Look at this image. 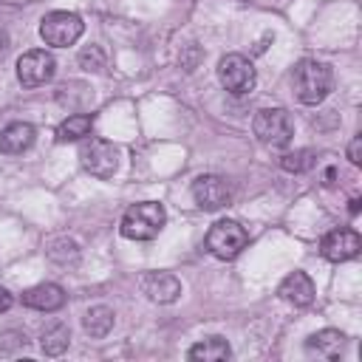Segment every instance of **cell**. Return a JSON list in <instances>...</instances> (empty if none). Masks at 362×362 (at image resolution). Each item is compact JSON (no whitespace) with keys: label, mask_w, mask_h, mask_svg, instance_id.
<instances>
[{"label":"cell","mask_w":362,"mask_h":362,"mask_svg":"<svg viewBox=\"0 0 362 362\" xmlns=\"http://www.w3.org/2000/svg\"><path fill=\"white\" fill-rule=\"evenodd\" d=\"M139 288L147 300L158 303V305H167V303H175L181 297V283L175 274L170 272H144L139 277Z\"/></svg>","instance_id":"cell-10"},{"label":"cell","mask_w":362,"mask_h":362,"mask_svg":"<svg viewBox=\"0 0 362 362\" xmlns=\"http://www.w3.org/2000/svg\"><path fill=\"white\" fill-rule=\"evenodd\" d=\"M280 167L286 173H305L314 167V153L311 150H294V153H286L280 158Z\"/></svg>","instance_id":"cell-21"},{"label":"cell","mask_w":362,"mask_h":362,"mask_svg":"<svg viewBox=\"0 0 362 362\" xmlns=\"http://www.w3.org/2000/svg\"><path fill=\"white\" fill-rule=\"evenodd\" d=\"M57 74V59L51 51L45 48H34V51H25L20 59H17V79L20 85L25 88H40L45 82H51Z\"/></svg>","instance_id":"cell-8"},{"label":"cell","mask_w":362,"mask_h":362,"mask_svg":"<svg viewBox=\"0 0 362 362\" xmlns=\"http://www.w3.org/2000/svg\"><path fill=\"white\" fill-rule=\"evenodd\" d=\"M82 31H85V23L74 11H51L40 23V37L45 40V45H54V48L74 45L82 37Z\"/></svg>","instance_id":"cell-5"},{"label":"cell","mask_w":362,"mask_h":362,"mask_svg":"<svg viewBox=\"0 0 362 362\" xmlns=\"http://www.w3.org/2000/svg\"><path fill=\"white\" fill-rule=\"evenodd\" d=\"M6 342H0V351H11V348H17V345H25V334H20V331H6V334H0Z\"/></svg>","instance_id":"cell-23"},{"label":"cell","mask_w":362,"mask_h":362,"mask_svg":"<svg viewBox=\"0 0 362 362\" xmlns=\"http://www.w3.org/2000/svg\"><path fill=\"white\" fill-rule=\"evenodd\" d=\"M167 223V212L161 204L156 201H141V204H133L124 215H122V226L119 232L127 238V240H153Z\"/></svg>","instance_id":"cell-2"},{"label":"cell","mask_w":362,"mask_h":362,"mask_svg":"<svg viewBox=\"0 0 362 362\" xmlns=\"http://www.w3.org/2000/svg\"><path fill=\"white\" fill-rule=\"evenodd\" d=\"M20 303L25 308H34V311H59L65 305V291L57 286V283H40V286H31L20 294Z\"/></svg>","instance_id":"cell-12"},{"label":"cell","mask_w":362,"mask_h":362,"mask_svg":"<svg viewBox=\"0 0 362 362\" xmlns=\"http://www.w3.org/2000/svg\"><path fill=\"white\" fill-rule=\"evenodd\" d=\"M11 305H14V297L8 294V288H3V286H0V314H3V311H8Z\"/></svg>","instance_id":"cell-25"},{"label":"cell","mask_w":362,"mask_h":362,"mask_svg":"<svg viewBox=\"0 0 362 362\" xmlns=\"http://www.w3.org/2000/svg\"><path fill=\"white\" fill-rule=\"evenodd\" d=\"M291 85L303 105H320L334 88V71L320 59H300L291 71Z\"/></svg>","instance_id":"cell-1"},{"label":"cell","mask_w":362,"mask_h":362,"mask_svg":"<svg viewBox=\"0 0 362 362\" xmlns=\"http://www.w3.org/2000/svg\"><path fill=\"white\" fill-rule=\"evenodd\" d=\"M206 252L209 255H215L218 260H235L243 249H246V243H249V232L238 223V221H218V223H212V229L206 232Z\"/></svg>","instance_id":"cell-3"},{"label":"cell","mask_w":362,"mask_h":362,"mask_svg":"<svg viewBox=\"0 0 362 362\" xmlns=\"http://www.w3.org/2000/svg\"><path fill=\"white\" fill-rule=\"evenodd\" d=\"M187 356L192 362H223V359L232 356V348H229V342L223 337H206V339L195 342L187 351Z\"/></svg>","instance_id":"cell-16"},{"label":"cell","mask_w":362,"mask_h":362,"mask_svg":"<svg viewBox=\"0 0 362 362\" xmlns=\"http://www.w3.org/2000/svg\"><path fill=\"white\" fill-rule=\"evenodd\" d=\"M90 127H93V116H88V113H74V116H68L59 127H57V141H79V139H85L88 133H90Z\"/></svg>","instance_id":"cell-19"},{"label":"cell","mask_w":362,"mask_h":362,"mask_svg":"<svg viewBox=\"0 0 362 362\" xmlns=\"http://www.w3.org/2000/svg\"><path fill=\"white\" fill-rule=\"evenodd\" d=\"M45 255H48L57 266H68V263H76V260H79V246H76V240H71V238H54V240H48Z\"/></svg>","instance_id":"cell-20"},{"label":"cell","mask_w":362,"mask_h":362,"mask_svg":"<svg viewBox=\"0 0 362 362\" xmlns=\"http://www.w3.org/2000/svg\"><path fill=\"white\" fill-rule=\"evenodd\" d=\"M359 249H362L359 235H356L354 229H345V226H342V229H331V232L322 238V243H320L322 257L331 260V263H345V260L356 257Z\"/></svg>","instance_id":"cell-11"},{"label":"cell","mask_w":362,"mask_h":362,"mask_svg":"<svg viewBox=\"0 0 362 362\" xmlns=\"http://www.w3.org/2000/svg\"><path fill=\"white\" fill-rule=\"evenodd\" d=\"M252 130L266 147H286L294 136V122L283 107H263L255 113Z\"/></svg>","instance_id":"cell-4"},{"label":"cell","mask_w":362,"mask_h":362,"mask_svg":"<svg viewBox=\"0 0 362 362\" xmlns=\"http://www.w3.org/2000/svg\"><path fill=\"white\" fill-rule=\"evenodd\" d=\"M79 65H82L85 71L102 74V71L107 68V57H105V51H102L99 45H88V48L79 51Z\"/></svg>","instance_id":"cell-22"},{"label":"cell","mask_w":362,"mask_h":362,"mask_svg":"<svg viewBox=\"0 0 362 362\" xmlns=\"http://www.w3.org/2000/svg\"><path fill=\"white\" fill-rule=\"evenodd\" d=\"M71 345V328L65 322H51L42 328V337H40V348L45 356H59L65 354Z\"/></svg>","instance_id":"cell-17"},{"label":"cell","mask_w":362,"mask_h":362,"mask_svg":"<svg viewBox=\"0 0 362 362\" xmlns=\"http://www.w3.org/2000/svg\"><path fill=\"white\" fill-rule=\"evenodd\" d=\"M218 79H221V85H223L229 93L243 96V93H249V90L255 88L257 74H255L252 59H246L243 54H226V57H221V62H218Z\"/></svg>","instance_id":"cell-7"},{"label":"cell","mask_w":362,"mask_h":362,"mask_svg":"<svg viewBox=\"0 0 362 362\" xmlns=\"http://www.w3.org/2000/svg\"><path fill=\"white\" fill-rule=\"evenodd\" d=\"M342 345H345V334L337 328H322L305 339V348L317 356H325V359H337L342 354Z\"/></svg>","instance_id":"cell-15"},{"label":"cell","mask_w":362,"mask_h":362,"mask_svg":"<svg viewBox=\"0 0 362 362\" xmlns=\"http://www.w3.org/2000/svg\"><path fill=\"white\" fill-rule=\"evenodd\" d=\"M34 127L28 122H11L0 130V153L6 156H20L23 150H28L34 144Z\"/></svg>","instance_id":"cell-14"},{"label":"cell","mask_w":362,"mask_h":362,"mask_svg":"<svg viewBox=\"0 0 362 362\" xmlns=\"http://www.w3.org/2000/svg\"><path fill=\"white\" fill-rule=\"evenodd\" d=\"M348 158L351 164H362V136H354L348 144Z\"/></svg>","instance_id":"cell-24"},{"label":"cell","mask_w":362,"mask_h":362,"mask_svg":"<svg viewBox=\"0 0 362 362\" xmlns=\"http://www.w3.org/2000/svg\"><path fill=\"white\" fill-rule=\"evenodd\" d=\"M192 198H195V204H198L201 209L215 212V209L229 206L232 189H229L226 178H221V175H215V173H204V175H198V178L192 181Z\"/></svg>","instance_id":"cell-9"},{"label":"cell","mask_w":362,"mask_h":362,"mask_svg":"<svg viewBox=\"0 0 362 362\" xmlns=\"http://www.w3.org/2000/svg\"><path fill=\"white\" fill-rule=\"evenodd\" d=\"M277 294H280L286 303L305 308V305L314 303V283H311V277H308L305 272H291V274L280 283Z\"/></svg>","instance_id":"cell-13"},{"label":"cell","mask_w":362,"mask_h":362,"mask_svg":"<svg viewBox=\"0 0 362 362\" xmlns=\"http://www.w3.org/2000/svg\"><path fill=\"white\" fill-rule=\"evenodd\" d=\"M79 161L82 167L96 175V178H113V173L119 170V147L105 141V139H85L79 147Z\"/></svg>","instance_id":"cell-6"},{"label":"cell","mask_w":362,"mask_h":362,"mask_svg":"<svg viewBox=\"0 0 362 362\" xmlns=\"http://www.w3.org/2000/svg\"><path fill=\"white\" fill-rule=\"evenodd\" d=\"M113 320H116V314H113L107 305H93V308H88V314L82 317V328H85V334H90L93 339H102V337L110 334Z\"/></svg>","instance_id":"cell-18"}]
</instances>
